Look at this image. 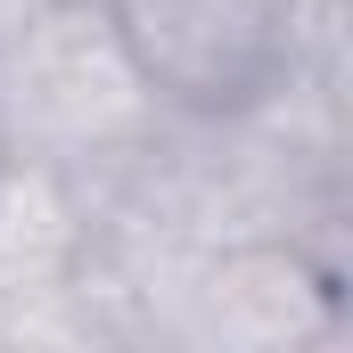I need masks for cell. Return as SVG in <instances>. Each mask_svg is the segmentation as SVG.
Returning <instances> with one entry per match:
<instances>
[{
	"mask_svg": "<svg viewBox=\"0 0 353 353\" xmlns=\"http://www.w3.org/2000/svg\"><path fill=\"white\" fill-rule=\"evenodd\" d=\"M107 41L132 83L181 107H239L288 58V0H107Z\"/></svg>",
	"mask_w": 353,
	"mask_h": 353,
	"instance_id": "1",
	"label": "cell"
}]
</instances>
